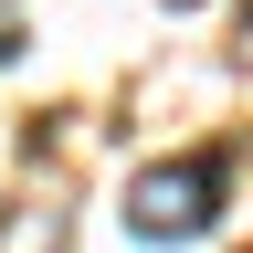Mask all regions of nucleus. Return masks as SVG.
I'll use <instances>...</instances> for the list:
<instances>
[{
    "instance_id": "nucleus-1",
    "label": "nucleus",
    "mask_w": 253,
    "mask_h": 253,
    "mask_svg": "<svg viewBox=\"0 0 253 253\" xmlns=\"http://www.w3.org/2000/svg\"><path fill=\"white\" fill-rule=\"evenodd\" d=\"M211 211H221V158H169V169L126 179V232H148V243L211 232Z\"/></svg>"
},
{
    "instance_id": "nucleus-2",
    "label": "nucleus",
    "mask_w": 253,
    "mask_h": 253,
    "mask_svg": "<svg viewBox=\"0 0 253 253\" xmlns=\"http://www.w3.org/2000/svg\"><path fill=\"white\" fill-rule=\"evenodd\" d=\"M0 253H63V211H11V232H0Z\"/></svg>"
},
{
    "instance_id": "nucleus-3",
    "label": "nucleus",
    "mask_w": 253,
    "mask_h": 253,
    "mask_svg": "<svg viewBox=\"0 0 253 253\" xmlns=\"http://www.w3.org/2000/svg\"><path fill=\"white\" fill-rule=\"evenodd\" d=\"M11 53H21V11L0 0V63H11Z\"/></svg>"
},
{
    "instance_id": "nucleus-4",
    "label": "nucleus",
    "mask_w": 253,
    "mask_h": 253,
    "mask_svg": "<svg viewBox=\"0 0 253 253\" xmlns=\"http://www.w3.org/2000/svg\"><path fill=\"white\" fill-rule=\"evenodd\" d=\"M243 21H253V0H243Z\"/></svg>"
}]
</instances>
